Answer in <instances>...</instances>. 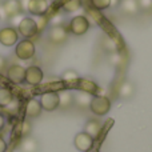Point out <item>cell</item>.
<instances>
[{
	"mask_svg": "<svg viewBox=\"0 0 152 152\" xmlns=\"http://www.w3.org/2000/svg\"><path fill=\"white\" fill-rule=\"evenodd\" d=\"M89 108L95 115L104 116L110 112L111 110V102L105 96H94L89 103Z\"/></svg>",
	"mask_w": 152,
	"mask_h": 152,
	"instance_id": "1",
	"label": "cell"
},
{
	"mask_svg": "<svg viewBox=\"0 0 152 152\" xmlns=\"http://www.w3.org/2000/svg\"><path fill=\"white\" fill-rule=\"evenodd\" d=\"M18 34H20L21 36H24L26 39H29V37L36 36L37 32H39V28H37L36 21L32 18H23L18 26Z\"/></svg>",
	"mask_w": 152,
	"mask_h": 152,
	"instance_id": "2",
	"label": "cell"
},
{
	"mask_svg": "<svg viewBox=\"0 0 152 152\" xmlns=\"http://www.w3.org/2000/svg\"><path fill=\"white\" fill-rule=\"evenodd\" d=\"M35 44L31 42V40L26 39V40H21L16 44V50H15V53L20 60H28V59L34 58L35 56Z\"/></svg>",
	"mask_w": 152,
	"mask_h": 152,
	"instance_id": "3",
	"label": "cell"
},
{
	"mask_svg": "<svg viewBox=\"0 0 152 152\" xmlns=\"http://www.w3.org/2000/svg\"><path fill=\"white\" fill-rule=\"evenodd\" d=\"M89 29V20L86 16H75L68 24V31L74 35H84Z\"/></svg>",
	"mask_w": 152,
	"mask_h": 152,
	"instance_id": "4",
	"label": "cell"
},
{
	"mask_svg": "<svg viewBox=\"0 0 152 152\" xmlns=\"http://www.w3.org/2000/svg\"><path fill=\"white\" fill-rule=\"evenodd\" d=\"M19 40V34L15 27H4L0 29V43L5 47L15 45Z\"/></svg>",
	"mask_w": 152,
	"mask_h": 152,
	"instance_id": "5",
	"label": "cell"
},
{
	"mask_svg": "<svg viewBox=\"0 0 152 152\" xmlns=\"http://www.w3.org/2000/svg\"><path fill=\"white\" fill-rule=\"evenodd\" d=\"M48 39L53 44H63L68 39V31L63 26L51 27L50 31H48Z\"/></svg>",
	"mask_w": 152,
	"mask_h": 152,
	"instance_id": "6",
	"label": "cell"
},
{
	"mask_svg": "<svg viewBox=\"0 0 152 152\" xmlns=\"http://www.w3.org/2000/svg\"><path fill=\"white\" fill-rule=\"evenodd\" d=\"M40 105L42 110L45 111H55L59 107V96L58 92H44L40 97Z\"/></svg>",
	"mask_w": 152,
	"mask_h": 152,
	"instance_id": "7",
	"label": "cell"
},
{
	"mask_svg": "<svg viewBox=\"0 0 152 152\" xmlns=\"http://www.w3.org/2000/svg\"><path fill=\"white\" fill-rule=\"evenodd\" d=\"M50 10V3L48 0H29L28 3V11L29 13L36 16H44Z\"/></svg>",
	"mask_w": 152,
	"mask_h": 152,
	"instance_id": "8",
	"label": "cell"
},
{
	"mask_svg": "<svg viewBox=\"0 0 152 152\" xmlns=\"http://www.w3.org/2000/svg\"><path fill=\"white\" fill-rule=\"evenodd\" d=\"M74 144L79 151L87 152V151L91 150L92 145H94V139H92L89 135H87L86 132H80V134H77L75 136Z\"/></svg>",
	"mask_w": 152,
	"mask_h": 152,
	"instance_id": "9",
	"label": "cell"
},
{
	"mask_svg": "<svg viewBox=\"0 0 152 152\" xmlns=\"http://www.w3.org/2000/svg\"><path fill=\"white\" fill-rule=\"evenodd\" d=\"M43 71L36 66H31L26 69V81L29 86H37L43 80Z\"/></svg>",
	"mask_w": 152,
	"mask_h": 152,
	"instance_id": "10",
	"label": "cell"
},
{
	"mask_svg": "<svg viewBox=\"0 0 152 152\" xmlns=\"http://www.w3.org/2000/svg\"><path fill=\"white\" fill-rule=\"evenodd\" d=\"M7 76L12 83L21 84L26 81V68L21 66H11L7 71Z\"/></svg>",
	"mask_w": 152,
	"mask_h": 152,
	"instance_id": "11",
	"label": "cell"
},
{
	"mask_svg": "<svg viewBox=\"0 0 152 152\" xmlns=\"http://www.w3.org/2000/svg\"><path fill=\"white\" fill-rule=\"evenodd\" d=\"M1 8L7 18H13V16L21 13V7H20V1L19 0H5L3 3Z\"/></svg>",
	"mask_w": 152,
	"mask_h": 152,
	"instance_id": "12",
	"label": "cell"
},
{
	"mask_svg": "<svg viewBox=\"0 0 152 152\" xmlns=\"http://www.w3.org/2000/svg\"><path fill=\"white\" fill-rule=\"evenodd\" d=\"M100 131H102V123H100L99 120H96V119L88 120L86 123V126H84V132H86L87 135H89L94 140L99 137Z\"/></svg>",
	"mask_w": 152,
	"mask_h": 152,
	"instance_id": "13",
	"label": "cell"
},
{
	"mask_svg": "<svg viewBox=\"0 0 152 152\" xmlns=\"http://www.w3.org/2000/svg\"><path fill=\"white\" fill-rule=\"evenodd\" d=\"M19 150H20V152H37L39 151V143H37V140L34 139V137L26 136V137H23V140L20 142Z\"/></svg>",
	"mask_w": 152,
	"mask_h": 152,
	"instance_id": "14",
	"label": "cell"
},
{
	"mask_svg": "<svg viewBox=\"0 0 152 152\" xmlns=\"http://www.w3.org/2000/svg\"><path fill=\"white\" fill-rule=\"evenodd\" d=\"M42 113V105L36 99H29L26 104V116L27 118H37Z\"/></svg>",
	"mask_w": 152,
	"mask_h": 152,
	"instance_id": "15",
	"label": "cell"
},
{
	"mask_svg": "<svg viewBox=\"0 0 152 152\" xmlns=\"http://www.w3.org/2000/svg\"><path fill=\"white\" fill-rule=\"evenodd\" d=\"M72 95H74V103L77 107H80V108L89 107V103H91V99H92L91 94L84 92V91H77Z\"/></svg>",
	"mask_w": 152,
	"mask_h": 152,
	"instance_id": "16",
	"label": "cell"
},
{
	"mask_svg": "<svg viewBox=\"0 0 152 152\" xmlns=\"http://www.w3.org/2000/svg\"><path fill=\"white\" fill-rule=\"evenodd\" d=\"M119 5L121 7L123 12L128 13V15H136L139 12V4H137V0H120Z\"/></svg>",
	"mask_w": 152,
	"mask_h": 152,
	"instance_id": "17",
	"label": "cell"
},
{
	"mask_svg": "<svg viewBox=\"0 0 152 152\" xmlns=\"http://www.w3.org/2000/svg\"><path fill=\"white\" fill-rule=\"evenodd\" d=\"M58 96H59V107L68 108L74 104V95H72L69 91L58 92Z\"/></svg>",
	"mask_w": 152,
	"mask_h": 152,
	"instance_id": "18",
	"label": "cell"
},
{
	"mask_svg": "<svg viewBox=\"0 0 152 152\" xmlns=\"http://www.w3.org/2000/svg\"><path fill=\"white\" fill-rule=\"evenodd\" d=\"M77 83H79V86H80V91L88 92V94H91V95L97 94V91H99L97 86L91 80H87V79H79Z\"/></svg>",
	"mask_w": 152,
	"mask_h": 152,
	"instance_id": "19",
	"label": "cell"
},
{
	"mask_svg": "<svg viewBox=\"0 0 152 152\" xmlns=\"http://www.w3.org/2000/svg\"><path fill=\"white\" fill-rule=\"evenodd\" d=\"M13 102V95L11 89L1 87L0 88V107H8Z\"/></svg>",
	"mask_w": 152,
	"mask_h": 152,
	"instance_id": "20",
	"label": "cell"
},
{
	"mask_svg": "<svg viewBox=\"0 0 152 152\" xmlns=\"http://www.w3.org/2000/svg\"><path fill=\"white\" fill-rule=\"evenodd\" d=\"M134 92H135L134 84L129 83V81H124V83H121L120 87H119V95H120V97H123V99H129V97L134 95Z\"/></svg>",
	"mask_w": 152,
	"mask_h": 152,
	"instance_id": "21",
	"label": "cell"
},
{
	"mask_svg": "<svg viewBox=\"0 0 152 152\" xmlns=\"http://www.w3.org/2000/svg\"><path fill=\"white\" fill-rule=\"evenodd\" d=\"M81 7V0H66L63 4V10L66 12H75V11L80 10Z\"/></svg>",
	"mask_w": 152,
	"mask_h": 152,
	"instance_id": "22",
	"label": "cell"
},
{
	"mask_svg": "<svg viewBox=\"0 0 152 152\" xmlns=\"http://www.w3.org/2000/svg\"><path fill=\"white\" fill-rule=\"evenodd\" d=\"M79 75L74 69H67L63 75H61V81L64 83H77L79 81Z\"/></svg>",
	"mask_w": 152,
	"mask_h": 152,
	"instance_id": "23",
	"label": "cell"
},
{
	"mask_svg": "<svg viewBox=\"0 0 152 152\" xmlns=\"http://www.w3.org/2000/svg\"><path fill=\"white\" fill-rule=\"evenodd\" d=\"M92 5L96 10H107L108 7H111V1L110 0H92Z\"/></svg>",
	"mask_w": 152,
	"mask_h": 152,
	"instance_id": "24",
	"label": "cell"
},
{
	"mask_svg": "<svg viewBox=\"0 0 152 152\" xmlns=\"http://www.w3.org/2000/svg\"><path fill=\"white\" fill-rule=\"evenodd\" d=\"M104 47L107 48L110 52H116V50H118V45H116V43L113 42V39H111L110 36H105V39H104Z\"/></svg>",
	"mask_w": 152,
	"mask_h": 152,
	"instance_id": "25",
	"label": "cell"
},
{
	"mask_svg": "<svg viewBox=\"0 0 152 152\" xmlns=\"http://www.w3.org/2000/svg\"><path fill=\"white\" fill-rule=\"evenodd\" d=\"M20 134L23 137L26 136H29V134H31V124H29V121H23L21 123V128H20Z\"/></svg>",
	"mask_w": 152,
	"mask_h": 152,
	"instance_id": "26",
	"label": "cell"
},
{
	"mask_svg": "<svg viewBox=\"0 0 152 152\" xmlns=\"http://www.w3.org/2000/svg\"><path fill=\"white\" fill-rule=\"evenodd\" d=\"M137 4H139V8L144 11L152 10V0H137Z\"/></svg>",
	"mask_w": 152,
	"mask_h": 152,
	"instance_id": "27",
	"label": "cell"
},
{
	"mask_svg": "<svg viewBox=\"0 0 152 152\" xmlns=\"http://www.w3.org/2000/svg\"><path fill=\"white\" fill-rule=\"evenodd\" d=\"M110 61H111V64H113V66H119V64L121 63V56H120V53L112 52V53L110 55Z\"/></svg>",
	"mask_w": 152,
	"mask_h": 152,
	"instance_id": "28",
	"label": "cell"
},
{
	"mask_svg": "<svg viewBox=\"0 0 152 152\" xmlns=\"http://www.w3.org/2000/svg\"><path fill=\"white\" fill-rule=\"evenodd\" d=\"M64 21V16L63 15H59V13H56L55 16H53L52 19H51V26L55 27V26H61Z\"/></svg>",
	"mask_w": 152,
	"mask_h": 152,
	"instance_id": "29",
	"label": "cell"
},
{
	"mask_svg": "<svg viewBox=\"0 0 152 152\" xmlns=\"http://www.w3.org/2000/svg\"><path fill=\"white\" fill-rule=\"evenodd\" d=\"M19 1H20L21 12H27V8H28V3H29V0H19Z\"/></svg>",
	"mask_w": 152,
	"mask_h": 152,
	"instance_id": "30",
	"label": "cell"
},
{
	"mask_svg": "<svg viewBox=\"0 0 152 152\" xmlns=\"http://www.w3.org/2000/svg\"><path fill=\"white\" fill-rule=\"evenodd\" d=\"M7 151V143H5V140L3 139L1 136H0V152H5Z\"/></svg>",
	"mask_w": 152,
	"mask_h": 152,
	"instance_id": "31",
	"label": "cell"
},
{
	"mask_svg": "<svg viewBox=\"0 0 152 152\" xmlns=\"http://www.w3.org/2000/svg\"><path fill=\"white\" fill-rule=\"evenodd\" d=\"M5 63H7V61H5V59L0 55V72H3V69L5 68Z\"/></svg>",
	"mask_w": 152,
	"mask_h": 152,
	"instance_id": "32",
	"label": "cell"
},
{
	"mask_svg": "<svg viewBox=\"0 0 152 152\" xmlns=\"http://www.w3.org/2000/svg\"><path fill=\"white\" fill-rule=\"evenodd\" d=\"M110 1H111V5H112V7H118L120 0H110Z\"/></svg>",
	"mask_w": 152,
	"mask_h": 152,
	"instance_id": "33",
	"label": "cell"
},
{
	"mask_svg": "<svg viewBox=\"0 0 152 152\" xmlns=\"http://www.w3.org/2000/svg\"><path fill=\"white\" fill-rule=\"evenodd\" d=\"M4 127V118H3V115H0V129Z\"/></svg>",
	"mask_w": 152,
	"mask_h": 152,
	"instance_id": "34",
	"label": "cell"
},
{
	"mask_svg": "<svg viewBox=\"0 0 152 152\" xmlns=\"http://www.w3.org/2000/svg\"><path fill=\"white\" fill-rule=\"evenodd\" d=\"M0 18H1V16H0Z\"/></svg>",
	"mask_w": 152,
	"mask_h": 152,
	"instance_id": "35",
	"label": "cell"
},
{
	"mask_svg": "<svg viewBox=\"0 0 152 152\" xmlns=\"http://www.w3.org/2000/svg\"><path fill=\"white\" fill-rule=\"evenodd\" d=\"M55 1H56V0H55Z\"/></svg>",
	"mask_w": 152,
	"mask_h": 152,
	"instance_id": "36",
	"label": "cell"
}]
</instances>
